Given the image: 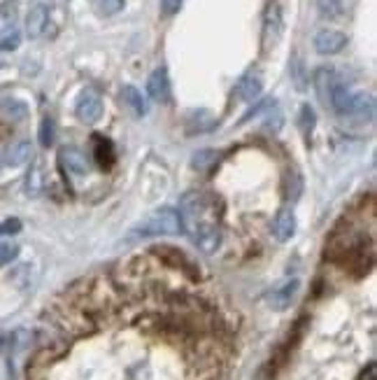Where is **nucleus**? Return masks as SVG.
<instances>
[{
  "mask_svg": "<svg viewBox=\"0 0 377 380\" xmlns=\"http://www.w3.org/2000/svg\"><path fill=\"white\" fill-rule=\"evenodd\" d=\"M59 161H61L63 168L70 173V175H87V173H89L87 156H84L77 147H61Z\"/></svg>",
  "mask_w": 377,
  "mask_h": 380,
  "instance_id": "nucleus-12",
  "label": "nucleus"
},
{
  "mask_svg": "<svg viewBox=\"0 0 377 380\" xmlns=\"http://www.w3.org/2000/svg\"><path fill=\"white\" fill-rule=\"evenodd\" d=\"M38 138H40V145L42 147H52L54 145V138H56V124L52 117H45L40 124V131H38Z\"/></svg>",
  "mask_w": 377,
  "mask_h": 380,
  "instance_id": "nucleus-20",
  "label": "nucleus"
},
{
  "mask_svg": "<svg viewBox=\"0 0 377 380\" xmlns=\"http://www.w3.org/2000/svg\"><path fill=\"white\" fill-rule=\"evenodd\" d=\"M282 31H284L282 10H279V5L272 3L268 8V12H265V17H263V47H265V50H270V47H275L279 43Z\"/></svg>",
  "mask_w": 377,
  "mask_h": 380,
  "instance_id": "nucleus-4",
  "label": "nucleus"
},
{
  "mask_svg": "<svg viewBox=\"0 0 377 380\" xmlns=\"http://www.w3.org/2000/svg\"><path fill=\"white\" fill-rule=\"evenodd\" d=\"M3 115L12 122H21V119H26L28 108L21 101H5L3 103Z\"/></svg>",
  "mask_w": 377,
  "mask_h": 380,
  "instance_id": "nucleus-21",
  "label": "nucleus"
},
{
  "mask_svg": "<svg viewBox=\"0 0 377 380\" xmlns=\"http://www.w3.org/2000/svg\"><path fill=\"white\" fill-rule=\"evenodd\" d=\"M75 115H77V119L84 122V124L98 122L103 117V101H101V96H98L96 92H91V89L82 92L80 98H77Z\"/></svg>",
  "mask_w": 377,
  "mask_h": 380,
  "instance_id": "nucleus-3",
  "label": "nucleus"
},
{
  "mask_svg": "<svg viewBox=\"0 0 377 380\" xmlns=\"http://www.w3.org/2000/svg\"><path fill=\"white\" fill-rule=\"evenodd\" d=\"M21 229V222L17 217H10L5 219L3 224H0V236H12V233H17Z\"/></svg>",
  "mask_w": 377,
  "mask_h": 380,
  "instance_id": "nucleus-30",
  "label": "nucleus"
},
{
  "mask_svg": "<svg viewBox=\"0 0 377 380\" xmlns=\"http://www.w3.org/2000/svg\"><path fill=\"white\" fill-rule=\"evenodd\" d=\"M147 94L156 103L170 101V78H168L165 68H156V71L149 75V80H147Z\"/></svg>",
  "mask_w": 377,
  "mask_h": 380,
  "instance_id": "nucleus-9",
  "label": "nucleus"
},
{
  "mask_svg": "<svg viewBox=\"0 0 377 380\" xmlns=\"http://www.w3.org/2000/svg\"><path fill=\"white\" fill-rule=\"evenodd\" d=\"M289 73H291V82H293V87H296L298 92H305V89H307V82H310V75H307V71H305L303 59H300V57H293V59H291V68H289Z\"/></svg>",
  "mask_w": 377,
  "mask_h": 380,
  "instance_id": "nucleus-16",
  "label": "nucleus"
},
{
  "mask_svg": "<svg viewBox=\"0 0 377 380\" xmlns=\"http://www.w3.org/2000/svg\"><path fill=\"white\" fill-rule=\"evenodd\" d=\"M33 159V145L28 140H19L14 142L10 152H7V163L14 166V168H19V166L28 163Z\"/></svg>",
  "mask_w": 377,
  "mask_h": 380,
  "instance_id": "nucleus-15",
  "label": "nucleus"
},
{
  "mask_svg": "<svg viewBox=\"0 0 377 380\" xmlns=\"http://www.w3.org/2000/svg\"><path fill=\"white\" fill-rule=\"evenodd\" d=\"M270 231L272 236H275L277 243H286V240H291V236L296 233V215H293L291 208H282L275 215L270 224Z\"/></svg>",
  "mask_w": 377,
  "mask_h": 380,
  "instance_id": "nucleus-7",
  "label": "nucleus"
},
{
  "mask_svg": "<svg viewBox=\"0 0 377 380\" xmlns=\"http://www.w3.org/2000/svg\"><path fill=\"white\" fill-rule=\"evenodd\" d=\"M121 98H124V103L131 108V112L135 115V117H145L147 112H149V105H147L145 96L140 94L135 87H124L121 89Z\"/></svg>",
  "mask_w": 377,
  "mask_h": 380,
  "instance_id": "nucleus-14",
  "label": "nucleus"
},
{
  "mask_svg": "<svg viewBox=\"0 0 377 380\" xmlns=\"http://www.w3.org/2000/svg\"><path fill=\"white\" fill-rule=\"evenodd\" d=\"M3 348H5V338L0 336V352H3Z\"/></svg>",
  "mask_w": 377,
  "mask_h": 380,
  "instance_id": "nucleus-33",
  "label": "nucleus"
},
{
  "mask_svg": "<svg viewBox=\"0 0 377 380\" xmlns=\"http://www.w3.org/2000/svg\"><path fill=\"white\" fill-rule=\"evenodd\" d=\"M182 231L193 240L202 254H214L221 245V219L214 196L205 191H186L179 201Z\"/></svg>",
  "mask_w": 377,
  "mask_h": 380,
  "instance_id": "nucleus-1",
  "label": "nucleus"
},
{
  "mask_svg": "<svg viewBox=\"0 0 377 380\" xmlns=\"http://www.w3.org/2000/svg\"><path fill=\"white\" fill-rule=\"evenodd\" d=\"M216 152H212V149H200V152H195L193 154V168H200V170H205V168H209L214 161H216Z\"/></svg>",
  "mask_w": 377,
  "mask_h": 380,
  "instance_id": "nucleus-25",
  "label": "nucleus"
},
{
  "mask_svg": "<svg viewBox=\"0 0 377 380\" xmlns=\"http://www.w3.org/2000/svg\"><path fill=\"white\" fill-rule=\"evenodd\" d=\"M319 15L324 19H338L342 17V0H317Z\"/></svg>",
  "mask_w": 377,
  "mask_h": 380,
  "instance_id": "nucleus-22",
  "label": "nucleus"
},
{
  "mask_svg": "<svg viewBox=\"0 0 377 380\" xmlns=\"http://www.w3.org/2000/svg\"><path fill=\"white\" fill-rule=\"evenodd\" d=\"M0 166H3V159H0Z\"/></svg>",
  "mask_w": 377,
  "mask_h": 380,
  "instance_id": "nucleus-34",
  "label": "nucleus"
},
{
  "mask_svg": "<svg viewBox=\"0 0 377 380\" xmlns=\"http://www.w3.org/2000/svg\"><path fill=\"white\" fill-rule=\"evenodd\" d=\"M338 82L340 78L333 68H319V71L314 73V92H317V98L324 103L326 108H328V98H331L333 87L338 85Z\"/></svg>",
  "mask_w": 377,
  "mask_h": 380,
  "instance_id": "nucleus-11",
  "label": "nucleus"
},
{
  "mask_svg": "<svg viewBox=\"0 0 377 380\" xmlns=\"http://www.w3.org/2000/svg\"><path fill=\"white\" fill-rule=\"evenodd\" d=\"M298 289H300V280L298 278H291V280H284L282 285H277L272 292L268 294V306L277 313H282L296 301L298 296Z\"/></svg>",
  "mask_w": 377,
  "mask_h": 380,
  "instance_id": "nucleus-5",
  "label": "nucleus"
},
{
  "mask_svg": "<svg viewBox=\"0 0 377 380\" xmlns=\"http://www.w3.org/2000/svg\"><path fill=\"white\" fill-rule=\"evenodd\" d=\"M26 189H28V194H31V196H38L42 191V166L40 163H33L31 173H28Z\"/></svg>",
  "mask_w": 377,
  "mask_h": 380,
  "instance_id": "nucleus-23",
  "label": "nucleus"
},
{
  "mask_svg": "<svg viewBox=\"0 0 377 380\" xmlns=\"http://www.w3.org/2000/svg\"><path fill=\"white\" fill-rule=\"evenodd\" d=\"M349 119H359V122H373L375 117V98L366 92H354L352 96V105L347 112Z\"/></svg>",
  "mask_w": 377,
  "mask_h": 380,
  "instance_id": "nucleus-8",
  "label": "nucleus"
},
{
  "mask_svg": "<svg viewBox=\"0 0 377 380\" xmlns=\"http://www.w3.org/2000/svg\"><path fill=\"white\" fill-rule=\"evenodd\" d=\"M19 43H21V36L17 31H12L10 36L0 40V52H14L19 47Z\"/></svg>",
  "mask_w": 377,
  "mask_h": 380,
  "instance_id": "nucleus-29",
  "label": "nucleus"
},
{
  "mask_svg": "<svg viewBox=\"0 0 377 380\" xmlns=\"http://www.w3.org/2000/svg\"><path fill=\"white\" fill-rule=\"evenodd\" d=\"M272 108H275V98H265V101H261L256 108H251L249 112L242 117V124H244V122H249V119H254V117H258L261 112H268V110H272Z\"/></svg>",
  "mask_w": 377,
  "mask_h": 380,
  "instance_id": "nucleus-27",
  "label": "nucleus"
},
{
  "mask_svg": "<svg viewBox=\"0 0 377 380\" xmlns=\"http://www.w3.org/2000/svg\"><path fill=\"white\" fill-rule=\"evenodd\" d=\"M112 159H114V149H112V142L105 140V138L96 136V161L101 166H110Z\"/></svg>",
  "mask_w": 377,
  "mask_h": 380,
  "instance_id": "nucleus-19",
  "label": "nucleus"
},
{
  "mask_svg": "<svg viewBox=\"0 0 377 380\" xmlns=\"http://www.w3.org/2000/svg\"><path fill=\"white\" fill-rule=\"evenodd\" d=\"M47 24H49V10H47V5H33L31 12H28V17H26V36L31 38V40H38L42 33L47 31Z\"/></svg>",
  "mask_w": 377,
  "mask_h": 380,
  "instance_id": "nucleus-10",
  "label": "nucleus"
},
{
  "mask_svg": "<svg viewBox=\"0 0 377 380\" xmlns=\"http://www.w3.org/2000/svg\"><path fill=\"white\" fill-rule=\"evenodd\" d=\"M17 254H19L17 243H12V240H3V243H0V268L12 264V261L17 259Z\"/></svg>",
  "mask_w": 377,
  "mask_h": 380,
  "instance_id": "nucleus-24",
  "label": "nucleus"
},
{
  "mask_svg": "<svg viewBox=\"0 0 377 380\" xmlns=\"http://www.w3.org/2000/svg\"><path fill=\"white\" fill-rule=\"evenodd\" d=\"M345 45H347V36L333 29H324L314 36V50H317V54H324V57L340 54L345 50Z\"/></svg>",
  "mask_w": 377,
  "mask_h": 380,
  "instance_id": "nucleus-6",
  "label": "nucleus"
},
{
  "mask_svg": "<svg viewBox=\"0 0 377 380\" xmlns=\"http://www.w3.org/2000/svg\"><path fill=\"white\" fill-rule=\"evenodd\" d=\"M284 191H286V198H289V201H298L300 191H303V175H300L298 170H289V173H286Z\"/></svg>",
  "mask_w": 377,
  "mask_h": 380,
  "instance_id": "nucleus-17",
  "label": "nucleus"
},
{
  "mask_svg": "<svg viewBox=\"0 0 377 380\" xmlns=\"http://www.w3.org/2000/svg\"><path fill=\"white\" fill-rule=\"evenodd\" d=\"M314 122H317V115H314V110L310 105H303L298 112V129L300 133H303L305 138H310V133L314 131Z\"/></svg>",
  "mask_w": 377,
  "mask_h": 380,
  "instance_id": "nucleus-18",
  "label": "nucleus"
},
{
  "mask_svg": "<svg viewBox=\"0 0 377 380\" xmlns=\"http://www.w3.org/2000/svg\"><path fill=\"white\" fill-rule=\"evenodd\" d=\"M282 112H279V110H275L272 108V112L265 117V131H268V133H277L279 129H282Z\"/></svg>",
  "mask_w": 377,
  "mask_h": 380,
  "instance_id": "nucleus-28",
  "label": "nucleus"
},
{
  "mask_svg": "<svg viewBox=\"0 0 377 380\" xmlns=\"http://www.w3.org/2000/svg\"><path fill=\"white\" fill-rule=\"evenodd\" d=\"M361 380H375V364H368V369L361 373Z\"/></svg>",
  "mask_w": 377,
  "mask_h": 380,
  "instance_id": "nucleus-32",
  "label": "nucleus"
},
{
  "mask_svg": "<svg viewBox=\"0 0 377 380\" xmlns=\"http://www.w3.org/2000/svg\"><path fill=\"white\" fill-rule=\"evenodd\" d=\"M98 12L105 17H114L124 10V0H96Z\"/></svg>",
  "mask_w": 377,
  "mask_h": 380,
  "instance_id": "nucleus-26",
  "label": "nucleus"
},
{
  "mask_svg": "<svg viewBox=\"0 0 377 380\" xmlns=\"http://www.w3.org/2000/svg\"><path fill=\"white\" fill-rule=\"evenodd\" d=\"M261 92H263V82H261V75H256V73L244 75L235 87V96L244 103L256 101L258 96H261Z\"/></svg>",
  "mask_w": 377,
  "mask_h": 380,
  "instance_id": "nucleus-13",
  "label": "nucleus"
},
{
  "mask_svg": "<svg viewBox=\"0 0 377 380\" xmlns=\"http://www.w3.org/2000/svg\"><path fill=\"white\" fill-rule=\"evenodd\" d=\"M182 224H179V215L177 210L172 208H163L156 210L154 215L145 217L142 222L135 224L128 231V240H142V238H154V236H170V233H179Z\"/></svg>",
  "mask_w": 377,
  "mask_h": 380,
  "instance_id": "nucleus-2",
  "label": "nucleus"
},
{
  "mask_svg": "<svg viewBox=\"0 0 377 380\" xmlns=\"http://www.w3.org/2000/svg\"><path fill=\"white\" fill-rule=\"evenodd\" d=\"M182 3H184V0H161V12H163L165 17L177 15L179 8H182Z\"/></svg>",
  "mask_w": 377,
  "mask_h": 380,
  "instance_id": "nucleus-31",
  "label": "nucleus"
}]
</instances>
